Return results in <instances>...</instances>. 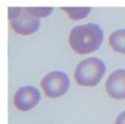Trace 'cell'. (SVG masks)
<instances>
[{
	"label": "cell",
	"instance_id": "cell-1",
	"mask_svg": "<svg viewBox=\"0 0 125 124\" xmlns=\"http://www.w3.org/2000/svg\"><path fill=\"white\" fill-rule=\"evenodd\" d=\"M104 33L96 23H86L74 27L69 35L70 47L79 54H88L99 50Z\"/></svg>",
	"mask_w": 125,
	"mask_h": 124
},
{
	"label": "cell",
	"instance_id": "cell-2",
	"mask_svg": "<svg viewBox=\"0 0 125 124\" xmlns=\"http://www.w3.org/2000/svg\"><path fill=\"white\" fill-rule=\"evenodd\" d=\"M106 71L105 64L98 57H88L77 65L74 71L76 83L85 87L96 86Z\"/></svg>",
	"mask_w": 125,
	"mask_h": 124
},
{
	"label": "cell",
	"instance_id": "cell-3",
	"mask_svg": "<svg viewBox=\"0 0 125 124\" xmlns=\"http://www.w3.org/2000/svg\"><path fill=\"white\" fill-rule=\"evenodd\" d=\"M42 88L48 98H59L64 95L70 87V79L62 71H52L46 74L40 82Z\"/></svg>",
	"mask_w": 125,
	"mask_h": 124
},
{
	"label": "cell",
	"instance_id": "cell-4",
	"mask_svg": "<svg viewBox=\"0 0 125 124\" xmlns=\"http://www.w3.org/2000/svg\"><path fill=\"white\" fill-rule=\"evenodd\" d=\"M40 92L34 86H23L14 95V105L21 111H28L35 107L40 101Z\"/></svg>",
	"mask_w": 125,
	"mask_h": 124
},
{
	"label": "cell",
	"instance_id": "cell-5",
	"mask_svg": "<svg viewBox=\"0 0 125 124\" xmlns=\"http://www.w3.org/2000/svg\"><path fill=\"white\" fill-rule=\"evenodd\" d=\"M11 27L15 32L20 35H30L35 33L40 27L39 18L34 17L29 12L26 10V8L22 9L21 13L15 18L11 20Z\"/></svg>",
	"mask_w": 125,
	"mask_h": 124
},
{
	"label": "cell",
	"instance_id": "cell-6",
	"mask_svg": "<svg viewBox=\"0 0 125 124\" xmlns=\"http://www.w3.org/2000/svg\"><path fill=\"white\" fill-rule=\"evenodd\" d=\"M106 91L112 99H125V69L114 71L106 81Z\"/></svg>",
	"mask_w": 125,
	"mask_h": 124
},
{
	"label": "cell",
	"instance_id": "cell-7",
	"mask_svg": "<svg viewBox=\"0 0 125 124\" xmlns=\"http://www.w3.org/2000/svg\"><path fill=\"white\" fill-rule=\"evenodd\" d=\"M109 45L115 52L125 54V29L112 32L109 36Z\"/></svg>",
	"mask_w": 125,
	"mask_h": 124
},
{
	"label": "cell",
	"instance_id": "cell-8",
	"mask_svg": "<svg viewBox=\"0 0 125 124\" xmlns=\"http://www.w3.org/2000/svg\"><path fill=\"white\" fill-rule=\"evenodd\" d=\"M62 10L66 12L71 19H74V20L84 19L91 12L90 8H62Z\"/></svg>",
	"mask_w": 125,
	"mask_h": 124
},
{
	"label": "cell",
	"instance_id": "cell-9",
	"mask_svg": "<svg viewBox=\"0 0 125 124\" xmlns=\"http://www.w3.org/2000/svg\"><path fill=\"white\" fill-rule=\"evenodd\" d=\"M26 10L34 17L40 18L49 16L53 12V8H26Z\"/></svg>",
	"mask_w": 125,
	"mask_h": 124
},
{
	"label": "cell",
	"instance_id": "cell-10",
	"mask_svg": "<svg viewBox=\"0 0 125 124\" xmlns=\"http://www.w3.org/2000/svg\"><path fill=\"white\" fill-rule=\"evenodd\" d=\"M21 11H22V8H10L9 9L8 13H9V19H10V21L15 19L21 13Z\"/></svg>",
	"mask_w": 125,
	"mask_h": 124
},
{
	"label": "cell",
	"instance_id": "cell-11",
	"mask_svg": "<svg viewBox=\"0 0 125 124\" xmlns=\"http://www.w3.org/2000/svg\"><path fill=\"white\" fill-rule=\"evenodd\" d=\"M115 124H125V110L122 111V113L118 116Z\"/></svg>",
	"mask_w": 125,
	"mask_h": 124
}]
</instances>
